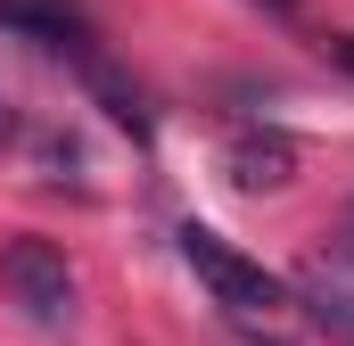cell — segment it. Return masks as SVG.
I'll use <instances>...</instances> for the list:
<instances>
[{
	"label": "cell",
	"instance_id": "1",
	"mask_svg": "<svg viewBox=\"0 0 354 346\" xmlns=\"http://www.w3.org/2000/svg\"><path fill=\"white\" fill-rule=\"evenodd\" d=\"M181 264L206 280V297L223 305V313H239V322H264V313H280L288 305V280L280 272H264L256 256H239L223 231H206V223H189L181 231Z\"/></svg>",
	"mask_w": 354,
	"mask_h": 346
},
{
	"label": "cell",
	"instance_id": "2",
	"mask_svg": "<svg viewBox=\"0 0 354 346\" xmlns=\"http://www.w3.org/2000/svg\"><path fill=\"white\" fill-rule=\"evenodd\" d=\"M0 280H8V297H17L41 330L75 322V264H66V248H50V239H8V248H0Z\"/></svg>",
	"mask_w": 354,
	"mask_h": 346
},
{
	"label": "cell",
	"instance_id": "3",
	"mask_svg": "<svg viewBox=\"0 0 354 346\" xmlns=\"http://www.w3.org/2000/svg\"><path fill=\"white\" fill-rule=\"evenodd\" d=\"M223 173H231V190L272 198V190H288V181H297V140H288L280 124H248V132H231Z\"/></svg>",
	"mask_w": 354,
	"mask_h": 346
},
{
	"label": "cell",
	"instance_id": "4",
	"mask_svg": "<svg viewBox=\"0 0 354 346\" xmlns=\"http://www.w3.org/2000/svg\"><path fill=\"white\" fill-rule=\"evenodd\" d=\"M0 25H17V33L50 42V50H83V42H91L75 0H0Z\"/></svg>",
	"mask_w": 354,
	"mask_h": 346
},
{
	"label": "cell",
	"instance_id": "5",
	"mask_svg": "<svg viewBox=\"0 0 354 346\" xmlns=\"http://www.w3.org/2000/svg\"><path fill=\"white\" fill-rule=\"evenodd\" d=\"M297 297H305V313H313L338 346H354V297H346V289H330L322 272H305V280H297Z\"/></svg>",
	"mask_w": 354,
	"mask_h": 346
},
{
	"label": "cell",
	"instance_id": "6",
	"mask_svg": "<svg viewBox=\"0 0 354 346\" xmlns=\"http://www.w3.org/2000/svg\"><path fill=\"white\" fill-rule=\"evenodd\" d=\"M322 50H330V66H346V75H354V33H330Z\"/></svg>",
	"mask_w": 354,
	"mask_h": 346
},
{
	"label": "cell",
	"instance_id": "7",
	"mask_svg": "<svg viewBox=\"0 0 354 346\" xmlns=\"http://www.w3.org/2000/svg\"><path fill=\"white\" fill-rule=\"evenodd\" d=\"M338 248H346V256H354V206H346V215H338Z\"/></svg>",
	"mask_w": 354,
	"mask_h": 346
},
{
	"label": "cell",
	"instance_id": "8",
	"mask_svg": "<svg viewBox=\"0 0 354 346\" xmlns=\"http://www.w3.org/2000/svg\"><path fill=\"white\" fill-rule=\"evenodd\" d=\"M256 8H297V0H256Z\"/></svg>",
	"mask_w": 354,
	"mask_h": 346
},
{
	"label": "cell",
	"instance_id": "9",
	"mask_svg": "<svg viewBox=\"0 0 354 346\" xmlns=\"http://www.w3.org/2000/svg\"><path fill=\"white\" fill-rule=\"evenodd\" d=\"M239 346H280V338H239Z\"/></svg>",
	"mask_w": 354,
	"mask_h": 346
},
{
	"label": "cell",
	"instance_id": "10",
	"mask_svg": "<svg viewBox=\"0 0 354 346\" xmlns=\"http://www.w3.org/2000/svg\"><path fill=\"white\" fill-rule=\"evenodd\" d=\"M0 140H8V107H0Z\"/></svg>",
	"mask_w": 354,
	"mask_h": 346
}]
</instances>
